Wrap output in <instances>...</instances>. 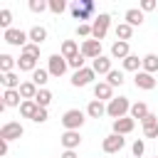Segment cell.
<instances>
[{"label":"cell","mask_w":158,"mask_h":158,"mask_svg":"<svg viewBox=\"0 0 158 158\" xmlns=\"http://www.w3.org/2000/svg\"><path fill=\"white\" fill-rule=\"evenodd\" d=\"M131 153H133L136 158H141V156L146 153V141H143V138H136L133 146H131Z\"/></svg>","instance_id":"cell-36"},{"label":"cell","mask_w":158,"mask_h":158,"mask_svg":"<svg viewBox=\"0 0 158 158\" xmlns=\"http://www.w3.org/2000/svg\"><path fill=\"white\" fill-rule=\"evenodd\" d=\"M49 101H52V91L44 86V89H37V96H35V104L40 106V109H47L49 106Z\"/></svg>","instance_id":"cell-29"},{"label":"cell","mask_w":158,"mask_h":158,"mask_svg":"<svg viewBox=\"0 0 158 158\" xmlns=\"http://www.w3.org/2000/svg\"><path fill=\"white\" fill-rule=\"evenodd\" d=\"M156 158H158V156H156Z\"/></svg>","instance_id":"cell-50"},{"label":"cell","mask_w":158,"mask_h":158,"mask_svg":"<svg viewBox=\"0 0 158 158\" xmlns=\"http://www.w3.org/2000/svg\"><path fill=\"white\" fill-rule=\"evenodd\" d=\"M22 133H25V128H22V123H17V121H7V123L0 126V136H2L7 143L22 138Z\"/></svg>","instance_id":"cell-5"},{"label":"cell","mask_w":158,"mask_h":158,"mask_svg":"<svg viewBox=\"0 0 158 158\" xmlns=\"http://www.w3.org/2000/svg\"><path fill=\"white\" fill-rule=\"evenodd\" d=\"M0 84H5V74L2 72H0Z\"/></svg>","instance_id":"cell-48"},{"label":"cell","mask_w":158,"mask_h":158,"mask_svg":"<svg viewBox=\"0 0 158 158\" xmlns=\"http://www.w3.org/2000/svg\"><path fill=\"white\" fill-rule=\"evenodd\" d=\"M0 27H2V25H0Z\"/></svg>","instance_id":"cell-49"},{"label":"cell","mask_w":158,"mask_h":158,"mask_svg":"<svg viewBox=\"0 0 158 158\" xmlns=\"http://www.w3.org/2000/svg\"><path fill=\"white\" fill-rule=\"evenodd\" d=\"M156 0H141V12L146 15V12H151V10H156Z\"/></svg>","instance_id":"cell-42"},{"label":"cell","mask_w":158,"mask_h":158,"mask_svg":"<svg viewBox=\"0 0 158 158\" xmlns=\"http://www.w3.org/2000/svg\"><path fill=\"white\" fill-rule=\"evenodd\" d=\"M109 25H111V15L109 12H99L94 17V22H91V40L101 42L106 37V32H109Z\"/></svg>","instance_id":"cell-3"},{"label":"cell","mask_w":158,"mask_h":158,"mask_svg":"<svg viewBox=\"0 0 158 158\" xmlns=\"http://www.w3.org/2000/svg\"><path fill=\"white\" fill-rule=\"evenodd\" d=\"M94 77H96V74H94V69H91V67L77 69V72L72 74V86H77V89H79V86H89V84L94 81Z\"/></svg>","instance_id":"cell-7"},{"label":"cell","mask_w":158,"mask_h":158,"mask_svg":"<svg viewBox=\"0 0 158 158\" xmlns=\"http://www.w3.org/2000/svg\"><path fill=\"white\" fill-rule=\"evenodd\" d=\"M123 72H141V59L136 54H128L123 59Z\"/></svg>","instance_id":"cell-31"},{"label":"cell","mask_w":158,"mask_h":158,"mask_svg":"<svg viewBox=\"0 0 158 158\" xmlns=\"http://www.w3.org/2000/svg\"><path fill=\"white\" fill-rule=\"evenodd\" d=\"M84 62H86V57H84V54H77V57H74V59H69L67 64L77 72V69H84Z\"/></svg>","instance_id":"cell-39"},{"label":"cell","mask_w":158,"mask_h":158,"mask_svg":"<svg viewBox=\"0 0 158 158\" xmlns=\"http://www.w3.org/2000/svg\"><path fill=\"white\" fill-rule=\"evenodd\" d=\"M20 84H22V81H20V77H17L15 72L5 74V84H2L5 89H20Z\"/></svg>","instance_id":"cell-34"},{"label":"cell","mask_w":158,"mask_h":158,"mask_svg":"<svg viewBox=\"0 0 158 158\" xmlns=\"http://www.w3.org/2000/svg\"><path fill=\"white\" fill-rule=\"evenodd\" d=\"M30 10L32 12H44L47 10V0H30Z\"/></svg>","instance_id":"cell-40"},{"label":"cell","mask_w":158,"mask_h":158,"mask_svg":"<svg viewBox=\"0 0 158 158\" xmlns=\"http://www.w3.org/2000/svg\"><path fill=\"white\" fill-rule=\"evenodd\" d=\"M15 69H17V59L12 54H0V72L2 74H10Z\"/></svg>","instance_id":"cell-27"},{"label":"cell","mask_w":158,"mask_h":158,"mask_svg":"<svg viewBox=\"0 0 158 158\" xmlns=\"http://www.w3.org/2000/svg\"><path fill=\"white\" fill-rule=\"evenodd\" d=\"M67 69H69V64H67V59H64L62 54H52V57L47 59V72H49V77H62Z\"/></svg>","instance_id":"cell-6"},{"label":"cell","mask_w":158,"mask_h":158,"mask_svg":"<svg viewBox=\"0 0 158 158\" xmlns=\"http://www.w3.org/2000/svg\"><path fill=\"white\" fill-rule=\"evenodd\" d=\"M123 81H126V79H123V72H121V69H111V72L106 74V84H109L111 89H114V86H121Z\"/></svg>","instance_id":"cell-30"},{"label":"cell","mask_w":158,"mask_h":158,"mask_svg":"<svg viewBox=\"0 0 158 158\" xmlns=\"http://www.w3.org/2000/svg\"><path fill=\"white\" fill-rule=\"evenodd\" d=\"M84 111L81 109H69V111H64V116H62V126H64V131H79L81 126H84Z\"/></svg>","instance_id":"cell-4"},{"label":"cell","mask_w":158,"mask_h":158,"mask_svg":"<svg viewBox=\"0 0 158 158\" xmlns=\"http://www.w3.org/2000/svg\"><path fill=\"white\" fill-rule=\"evenodd\" d=\"M2 101H5V106H17L20 109V104H22V96H20V91L17 89H5L2 91Z\"/></svg>","instance_id":"cell-20"},{"label":"cell","mask_w":158,"mask_h":158,"mask_svg":"<svg viewBox=\"0 0 158 158\" xmlns=\"http://www.w3.org/2000/svg\"><path fill=\"white\" fill-rule=\"evenodd\" d=\"M32 121H35V123H44V121H47V109H37V114H35Z\"/></svg>","instance_id":"cell-43"},{"label":"cell","mask_w":158,"mask_h":158,"mask_svg":"<svg viewBox=\"0 0 158 158\" xmlns=\"http://www.w3.org/2000/svg\"><path fill=\"white\" fill-rule=\"evenodd\" d=\"M91 69H94V74H104V77H106V74L111 72V57H104V54L96 57V59L91 62Z\"/></svg>","instance_id":"cell-18"},{"label":"cell","mask_w":158,"mask_h":158,"mask_svg":"<svg viewBox=\"0 0 158 158\" xmlns=\"http://www.w3.org/2000/svg\"><path fill=\"white\" fill-rule=\"evenodd\" d=\"M37 109H40V106H37L35 101H22V104H20V114H22L25 118H35Z\"/></svg>","instance_id":"cell-32"},{"label":"cell","mask_w":158,"mask_h":158,"mask_svg":"<svg viewBox=\"0 0 158 158\" xmlns=\"http://www.w3.org/2000/svg\"><path fill=\"white\" fill-rule=\"evenodd\" d=\"M7 148H10V143L0 136V158H2V156H7Z\"/></svg>","instance_id":"cell-45"},{"label":"cell","mask_w":158,"mask_h":158,"mask_svg":"<svg viewBox=\"0 0 158 158\" xmlns=\"http://www.w3.org/2000/svg\"><path fill=\"white\" fill-rule=\"evenodd\" d=\"M0 25H2L5 30H10V25H12V10H7V7L0 10Z\"/></svg>","instance_id":"cell-35"},{"label":"cell","mask_w":158,"mask_h":158,"mask_svg":"<svg viewBox=\"0 0 158 158\" xmlns=\"http://www.w3.org/2000/svg\"><path fill=\"white\" fill-rule=\"evenodd\" d=\"M79 52L86 57V59H96V57H101V42L99 40H84L81 42V47H79Z\"/></svg>","instance_id":"cell-10"},{"label":"cell","mask_w":158,"mask_h":158,"mask_svg":"<svg viewBox=\"0 0 158 158\" xmlns=\"http://www.w3.org/2000/svg\"><path fill=\"white\" fill-rule=\"evenodd\" d=\"M59 141H62L64 151H77L79 143H81V136H79V131H64V133L59 136Z\"/></svg>","instance_id":"cell-11"},{"label":"cell","mask_w":158,"mask_h":158,"mask_svg":"<svg viewBox=\"0 0 158 158\" xmlns=\"http://www.w3.org/2000/svg\"><path fill=\"white\" fill-rule=\"evenodd\" d=\"M59 54L69 62V59H74V57H77V54H81V52H79V44H77L74 40H64V42H62V47H59Z\"/></svg>","instance_id":"cell-15"},{"label":"cell","mask_w":158,"mask_h":158,"mask_svg":"<svg viewBox=\"0 0 158 158\" xmlns=\"http://www.w3.org/2000/svg\"><path fill=\"white\" fill-rule=\"evenodd\" d=\"M141 72L156 74V72H158V54H146V57H141Z\"/></svg>","instance_id":"cell-21"},{"label":"cell","mask_w":158,"mask_h":158,"mask_svg":"<svg viewBox=\"0 0 158 158\" xmlns=\"http://www.w3.org/2000/svg\"><path fill=\"white\" fill-rule=\"evenodd\" d=\"M114 32H116V40H118V42H128V40H131V35H133V27H131V25H126V22H118Z\"/></svg>","instance_id":"cell-28"},{"label":"cell","mask_w":158,"mask_h":158,"mask_svg":"<svg viewBox=\"0 0 158 158\" xmlns=\"http://www.w3.org/2000/svg\"><path fill=\"white\" fill-rule=\"evenodd\" d=\"M133 126H136V121H133L131 116H123V118H116V121L111 123V128H114V133H118V136H126V133H131V131H133Z\"/></svg>","instance_id":"cell-13"},{"label":"cell","mask_w":158,"mask_h":158,"mask_svg":"<svg viewBox=\"0 0 158 158\" xmlns=\"http://www.w3.org/2000/svg\"><path fill=\"white\" fill-rule=\"evenodd\" d=\"M131 54V49H128V42H114L111 44V59H126Z\"/></svg>","instance_id":"cell-19"},{"label":"cell","mask_w":158,"mask_h":158,"mask_svg":"<svg viewBox=\"0 0 158 158\" xmlns=\"http://www.w3.org/2000/svg\"><path fill=\"white\" fill-rule=\"evenodd\" d=\"M146 114H148V106H146L143 101H136V104H131V109H128V116H131L133 121H136V118H138V121H143V118H146Z\"/></svg>","instance_id":"cell-26"},{"label":"cell","mask_w":158,"mask_h":158,"mask_svg":"<svg viewBox=\"0 0 158 158\" xmlns=\"http://www.w3.org/2000/svg\"><path fill=\"white\" fill-rule=\"evenodd\" d=\"M86 116H89V118H101V116H106V104L99 101V99H91L89 106H86Z\"/></svg>","instance_id":"cell-16"},{"label":"cell","mask_w":158,"mask_h":158,"mask_svg":"<svg viewBox=\"0 0 158 158\" xmlns=\"http://www.w3.org/2000/svg\"><path fill=\"white\" fill-rule=\"evenodd\" d=\"M59 158H77V151H64Z\"/></svg>","instance_id":"cell-46"},{"label":"cell","mask_w":158,"mask_h":158,"mask_svg":"<svg viewBox=\"0 0 158 158\" xmlns=\"http://www.w3.org/2000/svg\"><path fill=\"white\" fill-rule=\"evenodd\" d=\"M123 146H126V138L118 136V133H111V136H106V138L101 141V151H104V153H118Z\"/></svg>","instance_id":"cell-8"},{"label":"cell","mask_w":158,"mask_h":158,"mask_svg":"<svg viewBox=\"0 0 158 158\" xmlns=\"http://www.w3.org/2000/svg\"><path fill=\"white\" fill-rule=\"evenodd\" d=\"M94 10H96L94 0H77V2H72V5H69V12H72V17H74V20H79V25H81L84 20H91Z\"/></svg>","instance_id":"cell-1"},{"label":"cell","mask_w":158,"mask_h":158,"mask_svg":"<svg viewBox=\"0 0 158 158\" xmlns=\"http://www.w3.org/2000/svg\"><path fill=\"white\" fill-rule=\"evenodd\" d=\"M128 109H131L128 96H114V99L106 104V116H111V118L116 121V118H123V116L128 114Z\"/></svg>","instance_id":"cell-2"},{"label":"cell","mask_w":158,"mask_h":158,"mask_svg":"<svg viewBox=\"0 0 158 158\" xmlns=\"http://www.w3.org/2000/svg\"><path fill=\"white\" fill-rule=\"evenodd\" d=\"M17 69H20V72H35V69H37V59H35V57H30V54H22V52H20Z\"/></svg>","instance_id":"cell-23"},{"label":"cell","mask_w":158,"mask_h":158,"mask_svg":"<svg viewBox=\"0 0 158 158\" xmlns=\"http://www.w3.org/2000/svg\"><path fill=\"white\" fill-rule=\"evenodd\" d=\"M133 81H136V89H143V91L156 89V79H153V74H148V72H136Z\"/></svg>","instance_id":"cell-12"},{"label":"cell","mask_w":158,"mask_h":158,"mask_svg":"<svg viewBox=\"0 0 158 158\" xmlns=\"http://www.w3.org/2000/svg\"><path fill=\"white\" fill-rule=\"evenodd\" d=\"M77 35H79V37H86V40H91V25H89V22H81V25H77Z\"/></svg>","instance_id":"cell-38"},{"label":"cell","mask_w":158,"mask_h":158,"mask_svg":"<svg viewBox=\"0 0 158 158\" xmlns=\"http://www.w3.org/2000/svg\"><path fill=\"white\" fill-rule=\"evenodd\" d=\"M5 42L12 44V47H25L30 42V37H27V32H22L17 27H10V30H5Z\"/></svg>","instance_id":"cell-9"},{"label":"cell","mask_w":158,"mask_h":158,"mask_svg":"<svg viewBox=\"0 0 158 158\" xmlns=\"http://www.w3.org/2000/svg\"><path fill=\"white\" fill-rule=\"evenodd\" d=\"M17 91H20V96H22V101H35V96H37V86H35L32 81H22Z\"/></svg>","instance_id":"cell-24"},{"label":"cell","mask_w":158,"mask_h":158,"mask_svg":"<svg viewBox=\"0 0 158 158\" xmlns=\"http://www.w3.org/2000/svg\"><path fill=\"white\" fill-rule=\"evenodd\" d=\"M27 37H30V42H32V44H42V42L47 40V27H42V25H35V27L27 32Z\"/></svg>","instance_id":"cell-22"},{"label":"cell","mask_w":158,"mask_h":158,"mask_svg":"<svg viewBox=\"0 0 158 158\" xmlns=\"http://www.w3.org/2000/svg\"><path fill=\"white\" fill-rule=\"evenodd\" d=\"M22 54H30V57L40 59V44H32V42H27V44L22 47Z\"/></svg>","instance_id":"cell-37"},{"label":"cell","mask_w":158,"mask_h":158,"mask_svg":"<svg viewBox=\"0 0 158 158\" xmlns=\"http://www.w3.org/2000/svg\"><path fill=\"white\" fill-rule=\"evenodd\" d=\"M123 20H126V25L136 27V25H143L146 15L141 12V7H128V10H126V15H123Z\"/></svg>","instance_id":"cell-17"},{"label":"cell","mask_w":158,"mask_h":158,"mask_svg":"<svg viewBox=\"0 0 158 158\" xmlns=\"http://www.w3.org/2000/svg\"><path fill=\"white\" fill-rule=\"evenodd\" d=\"M5 109H7V106H5V101H2V94H0V114H2Z\"/></svg>","instance_id":"cell-47"},{"label":"cell","mask_w":158,"mask_h":158,"mask_svg":"<svg viewBox=\"0 0 158 158\" xmlns=\"http://www.w3.org/2000/svg\"><path fill=\"white\" fill-rule=\"evenodd\" d=\"M156 123H158V116H156V114H151V111H148V114H146V118L141 121V126H143V128H148V126H156Z\"/></svg>","instance_id":"cell-41"},{"label":"cell","mask_w":158,"mask_h":158,"mask_svg":"<svg viewBox=\"0 0 158 158\" xmlns=\"http://www.w3.org/2000/svg\"><path fill=\"white\" fill-rule=\"evenodd\" d=\"M94 99H99V101H111V99H114V89H111L106 81H96V84H94Z\"/></svg>","instance_id":"cell-14"},{"label":"cell","mask_w":158,"mask_h":158,"mask_svg":"<svg viewBox=\"0 0 158 158\" xmlns=\"http://www.w3.org/2000/svg\"><path fill=\"white\" fill-rule=\"evenodd\" d=\"M30 81H32V84H35L37 89H44V84L49 81V72H47V69H40V67H37V69L32 72V79H30Z\"/></svg>","instance_id":"cell-25"},{"label":"cell","mask_w":158,"mask_h":158,"mask_svg":"<svg viewBox=\"0 0 158 158\" xmlns=\"http://www.w3.org/2000/svg\"><path fill=\"white\" fill-rule=\"evenodd\" d=\"M143 136H146V138H158V123H156V126L143 128Z\"/></svg>","instance_id":"cell-44"},{"label":"cell","mask_w":158,"mask_h":158,"mask_svg":"<svg viewBox=\"0 0 158 158\" xmlns=\"http://www.w3.org/2000/svg\"><path fill=\"white\" fill-rule=\"evenodd\" d=\"M47 10L54 12V15H62V12L67 10V2H64V0H47Z\"/></svg>","instance_id":"cell-33"}]
</instances>
